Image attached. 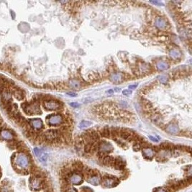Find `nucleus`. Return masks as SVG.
I'll list each match as a JSON object with an SVG mask.
<instances>
[{"mask_svg":"<svg viewBox=\"0 0 192 192\" xmlns=\"http://www.w3.org/2000/svg\"><path fill=\"white\" fill-rule=\"evenodd\" d=\"M34 152H35V154L37 156H39L40 155V153H41L40 150L37 148H35L34 149Z\"/></svg>","mask_w":192,"mask_h":192,"instance_id":"28","label":"nucleus"},{"mask_svg":"<svg viewBox=\"0 0 192 192\" xmlns=\"http://www.w3.org/2000/svg\"><path fill=\"white\" fill-rule=\"evenodd\" d=\"M91 147H92V144L91 143H86L84 145V151L86 153H91Z\"/></svg>","mask_w":192,"mask_h":192,"instance_id":"20","label":"nucleus"},{"mask_svg":"<svg viewBox=\"0 0 192 192\" xmlns=\"http://www.w3.org/2000/svg\"><path fill=\"white\" fill-rule=\"evenodd\" d=\"M124 77V73H114L110 76L109 79L114 83H120L123 81Z\"/></svg>","mask_w":192,"mask_h":192,"instance_id":"6","label":"nucleus"},{"mask_svg":"<svg viewBox=\"0 0 192 192\" xmlns=\"http://www.w3.org/2000/svg\"><path fill=\"white\" fill-rule=\"evenodd\" d=\"M70 105L73 107H74V108H77V107H79V104H78V103H76V102H71V104H70Z\"/></svg>","mask_w":192,"mask_h":192,"instance_id":"29","label":"nucleus"},{"mask_svg":"<svg viewBox=\"0 0 192 192\" xmlns=\"http://www.w3.org/2000/svg\"><path fill=\"white\" fill-rule=\"evenodd\" d=\"M169 55L173 59H178L181 57V52L178 48H173L169 51Z\"/></svg>","mask_w":192,"mask_h":192,"instance_id":"13","label":"nucleus"},{"mask_svg":"<svg viewBox=\"0 0 192 192\" xmlns=\"http://www.w3.org/2000/svg\"><path fill=\"white\" fill-rule=\"evenodd\" d=\"M125 162L124 161L123 159L120 157L115 158L114 159V167L115 168L116 170H123L125 167Z\"/></svg>","mask_w":192,"mask_h":192,"instance_id":"7","label":"nucleus"},{"mask_svg":"<svg viewBox=\"0 0 192 192\" xmlns=\"http://www.w3.org/2000/svg\"><path fill=\"white\" fill-rule=\"evenodd\" d=\"M122 94L124 95H125V96H129V95H130L132 94V91L130 90H124L122 91Z\"/></svg>","mask_w":192,"mask_h":192,"instance_id":"27","label":"nucleus"},{"mask_svg":"<svg viewBox=\"0 0 192 192\" xmlns=\"http://www.w3.org/2000/svg\"><path fill=\"white\" fill-rule=\"evenodd\" d=\"M168 25V20L163 17H157L155 20V26L160 30L166 29Z\"/></svg>","mask_w":192,"mask_h":192,"instance_id":"4","label":"nucleus"},{"mask_svg":"<svg viewBox=\"0 0 192 192\" xmlns=\"http://www.w3.org/2000/svg\"><path fill=\"white\" fill-rule=\"evenodd\" d=\"M14 96L19 100H22L24 99V92L18 88H16L14 91Z\"/></svg>","mask_w":192,"mask_h":192,"instance_id":"15","label":"nucleus"},{"mask_svg":"<svg viewBox=\"0 0 192 192\" xmlns=\"http://www.w3.org/2000/svg\"><path fill=\"white\" fill-rule=\"evenodd\" d=\"M166 131L171 135H177L179 132V128L176 124L171 123L166 127Z\"/></svg>","mask_w":192,"mask_h":192,"instance_id":"8","label":"nucleus"},{"mask_svg":"<svg viewBox=\"0 0 192 192\" xmlns=\"http://www.w3.org/2000/svg\"><path fill=\"white\" fill-rule=\"evenodd\" d=\"M114 159H115L114 157L107 156H107L104 158V159L102 160V163L103 165L107 166H114Z\"/></svg>","mask_w":192,"mask_h":192,"instance_id":"11","label":"nucleus"},{"mask_svg":"<svg viewBox=\"0 0 192 192\" xmlns=\"http://www.w3.org/2000/svg\"><path fill=\"white\" fill-rule=\"evenodd\" d=\"M81 192H94L93 190L91 188H89V187H81Z\"/></svg>","mask_w":192,"mask_h":192,"instance_id":"25","label":"nucleus"},{"mask_svg":"<svg viewBox=\"0 0 192 192\" xmlns=\"http://www.w3.org/2000/svg\"><path fill=\"white\" fill-rule=\"evenodd\" d=\"M1 136L2 138H4V139H7V140H12V132H9V131H2L1 132Z\"/></svg>","mask_w":192,"mask_h":192,"instance_id":"17","label":"nucleus"},{"mask_svg":"<svg viewBox=\"0 0 192 192\" xmlns=\"http://www.w3.org/2000/svg\"><path fill=\"white\" fill-rule=\"evenodd\" d=\"M67 94H68L69 96H71V97H76V96H77L76 93H73V92H68Z\"/></svg>","mask_w":192,"mask_h":192,"instance_id":"32","label":"nucleus"},{"mask_svg":"<svg viewBox=\"0 0 192 192\" xmlns=\"http://www.w3.org/2000/svg\"><path fill=\"white\" fill-rule=\"evenodd\" d=\"M98 144L99 151H100V152H103L107 154L113 150V147L109 144V142H107L105 141H101L100 142H98Z\"/></svg>","mask_w":192,"mask_h":192,"instance_id":"5","label":"nucleus"},{"mask_svg":"<svg viewBox=\"0 0 192 192\" xmlns=\"http://www.w3.org/2000/svg\"><path fill=\"white\" fill-rule=\"evenodd\" d=\"M113 93H114V91H113L112 89H109V90L107 91V94H113Z\"/></svg>","mask_w":192,"mask_h":192,"instance_id":"34","label":"nucleus"},{"mask_svg":"<svg viewBox=\"0 0 192 192\" xmlns=\"http://www.w3.org/2000/svg\"><path fill=\"white\" fill-rule=\"evenodd\" d=\"M64 120L60 114H51L47 117V122L51 126H58L63 123Z\"/></svg>","mask_w":192,"mask_h":192,"instance_id":"1","label":"nucleus"},{"mask_svg":"<svg viewBox=\"0 0 192 192\" xmlns=\"http://www.w3.org/2000/svg\"><path fill=\"white\" fill-rule=\"evenodd\" d=\"M91 122H89V121H82L81 123L79 124V127L80 128H86V127H89L91 125Z\"/></svg>","mask_w":192,"mask_h":192,"instance_id":"19","label":"nucleus"},{"mask_svg":"<svg viewBox=\"0 0 192 192\" xmlns=\"http://www.w3.org/2000/svg\"><path fill=\"white\" fill-rule=\"evenodd\" d=\"M99 135H100V137H103V138H110V130H109V127L107 126H105L103 128L99 129L98 131Z\"/></svg>","mask_w":192,"mask_h":192,"instance_id":"12","label":"nucleus"},{"mask_svg":"<svg viewBox=\"0 0 192 192\" xmlns=\"http://www.w3.org/2000/svg\"><path fill=\"white\" fill-rule=\"evenodd\" d=\"M43 107L45 109L47 110H57L61 109V104L58 101L51 99L43 102Z\"/></svg>","mask_w":192,"mask_h":192,"instance_id":"3","label":"nucleus"},{"mask_svg":"<svg viewBox=\"0 0 192 192\" xmlns=\"http://www.w3.org/2000/svg\"><path fill=\"white\" fill-rule=\"evenodd\" d=\"M30 126L33 127V129H35V130H40L43 127V122L40 119H34V120H30Z\"/></svg>","mask_w":192,"mask_h":192,"instance_id":"9","label":"nucleus"},{"mask_svg":"<svg viewBox=\"0 0 192 192\" xmlns=\"http://www.w3.org/2000/svg\"><path fill=\"white\" fill-rule=\"evenodd\" d=\"M133 149H134L135 151H139L140 149H142L140 143H137V142H135L134 144V145H133Z\"/></svg>","mask_w":192,"mask_h":192,"instance_id":"23","label":"nucleus"},{"mask_svg":"<svg viewBox=\"0 0 192 192\" xmlns=\"http://www.w3.org/2000/svg\"><path fill=\"white\" fill-rule=\"evenodd\" d=\"M140 70L144 73L148 72V71H149L150 70V66L148 64H147V63H143L140 66Z\"/></svg>","mask_w":192,"mask_h":192,"instance_id":"18","label":"nucleus"},{"mask_svg":"<svg viewBox=\"0 0 192 192\" xmlns=\"http://www.w3.org/2000/svg\"><path fill=\"white\" fill-rule=\"evenodd\" d=\"M42 178H37L34 177L32 176L30 178V189L33 191H39L40 189H43L42 186Z\"/></svg>","mask_w":192,"mask_h":192,"instance_id":"2","label":"nucleus"},{"mask_svg":"<svg viewBox=\"0 0 192 192\" xmlns=\"http://www.w3.org/2000/svg\"><path fill=\"white\" fill-rule=\"evenodd\" d=\"M155 153L156 152H154V150L152 149L151 146L142 149V155L148 159H152V157L155 156Z\"/></svg>","mask_w":192,"mask_h":192,"instance_id":"10","label":"nucleus"},{"mask_svg":"<svg viewBox=\"0 0 192 192\" xmlns=\"http://www.w3.org/2000/svg\"><path fill=\"white\" fill-rule=\"evenodd\" d=\"M156 67L159 71H165L169 68V64L166 62L160 60L156 63Z\"/></svg>","mask_w":192,"mask_h":192,"instance_id":"14","label":"nucleus"},{"mask_svg":"<svg viewBox=\"0 0 192 192\" xmlns=\"http://www.w3.org/2000/svg\"><path fill=\"white\" fill-rule=\"evenodd\" d=\"M39 156H40V160H41L42 162H45V161L47 160V156L46 154H45V153H40V155Z\"/></svg>","mask_w":192,"mask_h":192,"instance_id":"24","label":"nucleus"},{"mask_svg":"<svg viewBox=\"0 0 192 192\" xmlns=\"http://www.w3.org/2000/svg\"><path fill=\"white\" fill-rule=\"evenodd\" d=\"M0 192H12V190L8 187V186L0 187Z\"/></svg>","mask_w":192,"mask_h":192,"instance_id":"22","label":"nucleus"},{"mask_svg":"<svg viewBox=\"0 0 192 192\" xmlns=\"http://www.w3.org/2000/svg\"><path fill=\"white\" fill-rule=\"evenodd\" d=\"M69 86L73 89H79L81 87V83L78 80L72 79L69 81Z\"/></svg>","mask_w":192,"mask_h":192,"instance_id":"16","label":"nucleus"},{"mask_svg":"<svg viewBox=\"0 0 192 192\" xmlns=\"http://www.w3.org/2000/svg\"><path fill=\"white\" fill-rule=\"evenodd\" d=\"M152 4H157V5H162V3L160 2H150Z\"/></svg>","mask_w":192,"mask_h":192,"instance_id":"33","label":"nucleus"},{"mask_svg":"<svg viewBox=\"0 0 192 192\" xmlns=\"http://www.w3.org/2000/svg\"><path fill=\"white\" fill-rule=\"evenodd\" d=\"M149 138H150L151 140H152L153 142H157L158 141V139H156V138H155V137H153V136H150H150H149Z\"/></svg>","mask_w":192,"mask_h":192,"instance_id":"30","label":"nucleus"},{"mask_svg":"<svg viewBox=\"0 0 192 192\" xmlns=\"http://www.w3.org/2000/svg\"><path fill=\"white\" fill-rule=\"evenodd\" d=\"M138 87V84H134V85H130V86H129V89H136Z\"/></svg>","mask_w":192,"mask_h":192,"instance_id":"31","label":"nucleus"},{"mask_svg":"<svg viewBox=\"0 0 192 192\" xmlns=\"http://www.w3.org/2000/svg\"><path fill=\"white\" fill-rule=\"evenodd\" d=\"M65 192H78V191L76 190V188H72V187H69L66 191H65Z\"/></svg>","mask_w":192,"mask_h":192,"instance_id":"26","label":"nucleus"},{"mask_svg":"<svg viewBox=\"0 0 192 192\" xmlns=\"http://www.w3.org/2000/svg\"><path fill=\"white\" fill-rule=\"evenodd\" d=\"M115 90H116L117 91H120V89H115Z\"/></svg>","mask_w":192,"mask_h":192,"instance_id":"35","label":"nucleus"},{"mask_svg":"<svg viewBox=\"0 0 192 192\" xmlns=\"http://www.w3.org/2000/svg\"><path fill=\"white\" fill-rule=\"evenodd\" d=\"M158 79H159L160 82L162 83H167V82H168V77L167 76H159V77H158Z\"/></svg>","mask_w":192,"mask_h":192,"instance_id":"21","label":"nucleus"}]
</instances>
